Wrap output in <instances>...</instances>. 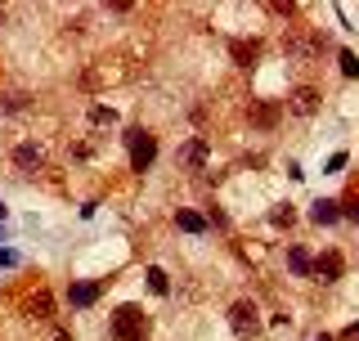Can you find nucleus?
Listing matches in <instances>:
<instances>
[{
  "label": "nucleus",
  "mask_w": 359,
  "mask_h": 341,
  "mask_svg": "<svg viewBox=\"0 0 359 341\" xmlns=\"http://www.w3.org/2000/svg\"><path fill=\"white\" fill-rule=\"evenodd\" d=\"M112 337L117 341H144L149 337V314L135 310V305H121V310L112 314Z\"/></svg>",
  "instance_id": "1"
},
{
  "label": "nucleus",
  "mask_w": 359,
  "mask_h": 341,
  "mask_svg": "<svg viewBox=\"0 0 359 341\" xmlns=\"http://www.w3.org/2000/svg\"><path fill=\"white\" fill-rule=\"evenodd\" d=\"M126 144H130V166L135 170H149L153 157H157V140L149 131H126Z\"/></svg>",
  "instance_id": "2"
},
{
  "label": "nucleus",
  "mask_w": 359,
  "mask_h": 341,
  "mask_svg": "<svg viewBox=\"0 0 359 341\" xmlns=\"http://www.w3.org/2000/svg\"><path fill=\"white\" fill-rule=\"evenodd\" d=\"M229 328H233L238 337H252L256 328H261V310H256L252 301H238V305L229 310Z\"/></svg>",
  "instance_id": "3"
},
{
  "label": "nucleus",
  "mask_w": 359,
  "mask_h": 341,
  "mask_svg": "<svg viewBox=\"0 0 359 341\" xmlns=\"http://www.w3.org/2000/svg\"><path fill=\"white\" fill-rule=\"evenodd\" d=\"M287 112H292V117H314V112H319V90H314V86H297L287 95Z\"/></svg>",
  "instance_id": "4"
},
{
  "label": "nucleus",
  "mask_w": 359,
  "mask_h": 341,
  "mask_svg": "<svg viewBox=\"0 0 359 341\" xmlns=\"http://www.w3.org/2000/svg\"><path fill=\"white\" fill-rule=\"evenodd\" d=\"M41 162H45V153L36 149V144H18L14 149V166L18 170H41Z\"/></svg>",
  "instance_id": "5"
},
{
  "label": "nucleus",
  "mask_w": 359,
  "mask_h": 341,
  "mask_svg": "<svg viewBox=\"0 0 359 341\" xmlns=\"http://www.w3.org/2000/svg\"><path fill=\"white\" fill-rule=\"evenodd\" d=\"M229 54H233V63H238V67H252L256 59H261V41H233Z\"/></svg>",
  "instance_id": "6"
},
{
  "label": "nucleus",
  "mask_w": 359,
  "mask_h": 341,
  "mask_svg": "<svg viewBox=\"0 0 359 341\" xmlns=\"http://www.w3.org/2000/svg\"><path fill=\"white\" fill-rule=\"evenodd\" d=\"M314 274H319L323 283H337V279H341V256H337V252L319 256V260H314Z\"/></svg>",
  "instance_id": "7"
},
{
  "label": "nucleus",
  "mask_w": 359,
  "mask_h": 341,
  "mask_svg": "<svg viewBox=\"0 0 359 341\" xmlns=\"http://www.w3.org/2000/svg\"><path fill=\"white\" fill-rule=\"evenodd\" d=\"M337 215H341V202H332V198H319V202L310 207V220H314V225H332Z\"/></svg>",
  "instance_id": "8"
},
{
  "label": "nucleus",
  "mask_w": 359,
  "mask_h": 341,
  "mask_svg": "<svg viewBox=\"0 0 359 341\" xmlns=\"http://www.w3.org/2000/svg\"><path fill=\"white\" fill-rule=\"evenodd\" d=\"M287 54H297V59H314L319 54V36H287Z\"/></svg>",
  "instance_id": "9"
},
{
  "label": "nucleus",
  "mask_w": 359,
  "mask_h": 341,
  "mask_svg": "<svg viewBox=\"0 0 359 341\" xmlns=\"http://www.w3.org/2000/svg\"><path fill=\"white\" fill-rule=\"evenodd\" d=\"M27 314H32V319H50V314H54V297H50V292L27 297Z\"/></svg>",
  "instance_id": "10"
},
{
  "label": "nucleus",
  "mask_w": 359,
  "mask_h": 341,
  "mask_svg": "<svg viewBox=\"0 0 359 341\" xmlns=\"http://www.w3.org/2000/svg\"><path fill=\"white\" fill-rule=\"evenodd\" d=\"M175 225H180L184 234H202V229H207V220H202L198 211H175Z\"/></svg>",
  "instance_id": "11"
},
{
  "label": "nucleus",
  "mask_w": 359,
  "mask_h": 341,
  "mask_svg": "<svg viewBox=\"0 0 359 341\" xmlns=\"http://www.w3.org/2000/svg\"><path fill=\"white\" fill-rule=\"evenodd\" d=\"M180 162H184V166H202V162H207V144H202V140L184 144V153H180Z\"/></svg>",
  "instance_id": "12"
},
{
  "label": "nucleus",
  "mask_w": 359,
  "mask_h": 341,
  "mask_svg": "<svg viewBox=\"0 0 359 341\" xmlns=\"http://www.w3.org/2000/svg\"><path fill=\"white\" fill-rule=\"evenodd\" d=\"M252 121H256V126H274V121H278V104H252Z\"/></svg>",
  "instance_id": "13"
},
{
  "label": "nucleus",
  "mask_w": 359,
  "mask_h": 341,
  "mask_svg": "<svg viewBox=\"0 0 359 341\" xmlns=\"http://www.w3.org/2000/svg\"><path fill=\"white\" fill-rule=\"evenodd\" d=\"M67 297H72V305H90L99 297V283H76L72 292H67Z\"/></svg>",
  "instance_id": "14"
},
{
  "label": "nucleus",
  "mask_w": 359,
  "mask_h": 341,
  "mask_svg": "<svg viewBox=\"0 0 359 341\" xmlns=\"http://www.w3.org/2000/svg\"><path fill=\"white\" fill-rule=\"evenodd\" d=\"M287 265L297 269V274H314V260L301 252V247H292V252H287Z\"/></svg>",
  "instance_id": "15"
},
{
  "label": "nucleus",
  "mask_w": 359,
  "mask_h": 341,
  "mask_svg": "<svg viewBox=\"0 0 359 341\" xmlns=\"http://www.w3.org/2000/svg\"><path fill=\"white\" fill-rule=\"evenodd\" d=\"M149 288L157 292V297H166V288H171V283H166V274H162V269H157V265L149 269Z\"/></svg>",
  "instance_id": "16"
},
{
  "label": "nucleus",
  "mask_w": 359,
  "mask_h": 341,
  "mask_svg": "<svg viewBox=\"0 0 359 341\" xmlns=\"http://www.w3.org/2000/svg\"><path fill=\"white\" fill-rule=\"evenodd\" d=\"M90 121H95V126H112L117 112H112V108H95V112H90Z\"/></svg>",
  "instance_id": "17"
},
{
  "label": "nucleus",
  "mask_w": 359,
  "mask_h": 341,
  "mask_svg": "<svg viewBox=\"0 0 359 341\" xmlns=\"http://www.w3.org/2000/svg\"><path fill=\"white\" fill-rule=\"evenodd\" d=\"M341 215H351V220L359 225V189H355V193H351V198H346V202H341Z\"/></svg>",
  "instance_id": "18"
},
{
  "label": "nucleus",
  "mask_w": 359,
  "mask_h": 341,
  "mask_svg": "<svg viewBox=\"0 0 359 341\" xmlns=\"http://www.w3.org/2000/svg\"><path fill=\"white\" fill-rule=\"evenodd\" d=\"M341 72H346V76H359V59H355L351 50H341Z\"/></svg>",
  "instance_id": "19"
},
{
  "label": "nucleus",
  "mask_w": 359,
  "mask_h": 341,
  "mask_svg": "<svg viewBox=\"0 0 359 341\" xmlns=\"http://www.w3.org/2000/svg\"><path fill=\"white\" fill-rule=\"evenodd\" d=\"M269 220H274V225H292V207H278L274 215H269Z\"/></svg>",
  "instance_id": "20"
},
{
  "label": "nucleus",
  "mask_w": 359,
  "mask_h": 341,
  "mask_svg": "<svg viewBox=\"0 0 359 341\" xmlns=\"http://www.w3.org/2000/svg\"><path fill=\"white\" fill-rule=\"evenodd\" d=\"M45 341H72V333H63V328H50V337Z\"/></svg>",
  "instance_id": "21"
},
{
  "label": "nucleus",
  "mask_w": 359,
  "mask_h": 341,
  "mask_svg": "<svg viewBox=\"0 0 359 341\" xmlns=\"http://www.w3.org/2000/svg\"><path fill=\"white\" fill-rule=\"evenodd\" d=\"M341 337H346V341H359V323H351V328H346Z\"/></svg>",
  "instance_id": "22"
},
{
  "label": "nucleus",
  "mask_w": 359,
  "mask_h": 341,
  "mask_svg": "<svg viewBox=\"0 0 359 341\" xmlns=\"http://www.w3.org/2000/svg\"><path fill=\"white\" fill-rule=\"evenodd\" d=\"M314 341H332V337H328V333H323V337H314Z\"/></svg>",
  "instance_id": "23"
}]
</instances>
